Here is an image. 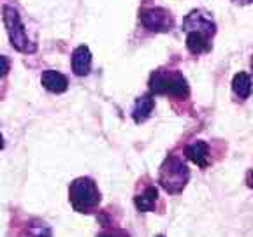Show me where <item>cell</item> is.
<instances>
[{
    "mask_svg": "<svg viewBox=\"0 0 253 237\" xmlns=\"http://www.w3.org/2000/svg\"><path fill=\"white\" fill-rule=\"evenodd\" d=\"M69 200L78 213H91L100 204V192L90 178H78L71 183Z\"/></svg>",
    "mask_w": 253,
    "mask_h": 237,
    "instance_id": "cell-1",
    "label": "cell"
},
{
    "mask_svg": "<svg viewBox=\"0 0 253 237\" xmlns=\"http://www.w3.org/2000/svg\"><path fill=\"white\" fill-rule=\"evenodd\" d=\"M150 90L155 95H167L174 99H186L190 93L186 79L174 71H155L150 78Z\"/></svg>",
    "mask_w": 253,
    "mask_h": 237,
    "instance_id": "cell-2",
    "label": "cell"
},
{
    "mask_svg": "<svg viewBox=\"0 0 253 237\" xmlns=\"http://www.w3.org/2000/svg\"><path fill=\"white\" fill-rule=\"evenodd\" d=\"M190 179V170L186 163L178 157H169L160 167V185L167 194H181Z\"/></svg>",
    "mask_w": 253,
    "mask_h": 237,
    "instance_id": "cell-3",
    "label": "cell"
},
{
    "mask_svg": "<svg viewBox=\"0 0 253 237\" xmlns=\"http://www.w3.org/2000/svg\"><path fill=\"white\" fill-rule=\"evenodd\" d=\"M4 23L7 28L9 40H11L12 47L21 53H34L37 46L28 39L27 30H25L23 23H21L20 12L16 11L11 5H4Z\"/></svg>",
    "mask_w": 253,
    "mask_h": 237,
    "instance_id": "cell-4",
    "label": "cell"
},
{
    "mask_svg": "<svg viewBox=\"0 0 253 237\" xmlns=\"http://www.w3.org/2000/svg\"><path fill=\"white\" fill-rule=\"evenodd\" d=\"M141 23L151 32H169L174 27V18L166 9L155 7L141 12Z\"/></svg>",
    "mask_w": 253,
    "mask_h": 237,
    "instance_id": "cell-5",
    "label": "cell"
},
{
    "mask_svg": "<svg viewBox=\"0 0 253 237\" xmlns=\"http://www.w3.org/2000/svg\"><path fill=\"white\" fill-rule=\"evenodd\" d=\"M211 37L213 34L202 30H190L186 32V49L192 55H202L211 49Z\"/></svg>",
    "mask_w": 253,
    "mask_h": 237,
    "instance_id": "cell-6",
    "label": "cell"
},
{
    "mask_svg": "<svg viewBox=\"0 0 253 237\" xmlns=\"http://www.w3.org/2000/svg\"><path fill=\"white\" fill-rule=\"evenodd\" d=\"M185 155L188 160L197 163L201 169H206L210 165V146L204 141H195L192 144H188L185 150Z\"/></svg>",
    "mask_w": 253,
    "mask_h": 237,
    "instance_id": "cell-7",
    "label": "cell"
},
{
    "mask_svg": "<svg viewBox=\"0 0 253 237\" xmlns=\"http://www.w3.org/2000/svg\"><path fill=\"white\" fill-rule=\"evenodd\" d=\"M91 69V53L86 46H78L72 53V71L76 76H86Z\"/></svg>",
    "mask_w": 253,
    "mask_h": 237,
    "instance_id": "cell-8",
    "label": "cell"
},
{
    "mask_svg": "<svg viewBox=\"0 0 253 237\" xmlns=\"http://www.w3.org/2000/svg\"><path fill=\"white\" fill-rule=\"evenodd\" d=\"M41 83L46 88L47 91L51 93H63V91L69 88L67 78L58 71H46L42 72V78H41Z\"/></svg>",
    "mask_w": 253,
    "mask_h": 237,
    "instance_id": "cell-9",
    "label": "cell"
},
{
    "mask_svg": "<svg viewBox=\"0 0 253 237\" xmlns=\"http://www.w3.org/2000/svg\"><path fill=\"white\" fill-rule=\"evenodd\" d=\"M153 107H155V100L151 95H142V97H139L134 109H132V118H134V121L141 123V121H144V119H148L151 113H153Z\"/></svg>",
    "mask_w": 253,
    "mask_h": 237,
    "instance_id": "cell-10",
    "label": "cell"
},
{
    "mask_svg": "<svg viewBox=\"0 0 253 237\" xmlns=\"http://www.w3.org/2000/svg\"><path fill=\"white\" fill-rule=\"evenodd\" d=\"M158 200V190L157 186H148L142 194H139L137 197L134 198L135 207L142 213H148V211H153L155 205H157Z\"/></svg>",
    "mask_w": 253,
    "mask_h": 237,
    "instance_id": "cell-11",
    "label": "cell"
},
{
    "mask_svg": "<svg viewBox=\"0 0 253 237\" xmlns=\"http://www.w3.org/2000/svg\"><path fill=\"white\" fill-rule=\"evenodd\" d=\"M232 91L237 99H248L252 95V78L246 72H239V74L234 76L232 79Z\"/></svg>",
    "mask_w": 253,
    "mask_h": 237,
    "instance_id": "cell-12",
    "label": "cell"
},
{
    "mask_svg": "<svg viewBox=\"0 0 253 237\" xmlns=\"http://www.w3.org/2000/svg\"><path fill=\"white\" fill-rule=\"evenodd\" d=\"M28 230H30V237H51V232H49V229H47L44 223H39V225H30L28 227Z\"/></svg>",
    "mask_w": 253,
    "mask_h": 237,
    "instance_id": "cell-13",
    "label": "cell"
},
{
    "mask_svg": "<svg viewBox=\"0 0 253 237\" xmlns=\"http://www.w3.org/2000/svg\"><path fill=\"white\" fill-rule=\"evenodd\" d=\"M97 237H130V236L126 232H123V230H107V232L99 234Z\"/></svg>",
    "mask_w": 253,
    "mask_h": 237,
    "instance_id": "cell-14",
    "label": "cell"
},
{
    "mask_svg": "<svg viewBox=\"0 0 253 237\" xmlns=\"http://www.w3.org/2000/svg\"><path fill=\"white\" fill-rule=\"evenodd\" d=\"M9 72V60L5 56H0V78Z\"/></svg>",
    "mask_w": 253,
    "mask_h": 237,
    "instance_id": "cell-15",
    "label": "cell"
},
{
    "mask_svg": "<svg viewBox=\"0 0 253 237\" xmlns=\"http://www.w3.org/2000/svg\"><path fill=\"white\" fill-rule=\"evenodd\" d=\"M234 2H237V4H252L253 0H234Z\"/></svg>",
    "mask_w": 253,
    "mask_h": 237,
    "instance_id": "cell-16",
    "label": "cell"
},
{
    "mask_svg": "<svg viewBox=\"0 0 253 237\" xmlns=\"http://www.w3.org/2000/svg\"><path fill=\"white\" fill-rule=\"evenodd\" d=\"M4 148V137H2V134H0V150Z\"/></svg>",
    "mask_w": 253,
    "mask_h": 237,
    "instance_id": "cell-17",
    "label": "cell"
},
{
    "mask_svg": "<svg viewBox=\"0 0 253 237\" xmlns=\"http://www.w3.org/2000/svg\"><path fill=\"white\" fill-rule=\"evenodd\" d=\"M252 71H253V58H252Z\"/></svg>",
    "mask_w": 253,
    "mask_h": 237,
    "instance_id": "cell-18",
    "label": "cell"
},
{
    "mask_svg": "<svg viewBox=\"0 0 253 237\" xmlns=\"http://www.w3.org/2000/svg\"><path fill=\"white\" fill-rule=\"evenodd\" d=\"M157 237H164V236H157Z\"/></svg>",
    "mask_w": 253,
    "mask_h": 237,
    "instance_id": "cell-19",
    "label": "cell"
}]
</instances>
